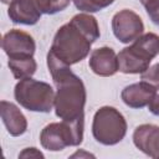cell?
Listing matches in <instances>:
<instances>
[{"label":"cell","mask_w":159,"mask_h":159,"mask_svg":"<svg viewBox=\"0 0 159 159\" xmlns=\"http://www.w3.org/2000/svg\"><path fill=\"white\" fill-rule=\"evenodd\" d=\"M53 88L42 81L34 78L20 80L14 88V97L16 102L27 111L48 113L55 104Z\"/></svg>","instance_id":"4"},{"label":"cell","mask_w":159,"mask_h":159,"mask_svg":"<svg viewBox=\"0 0 159 159\" xmlns=\"http://www.w3.org/2000/svg\"><path fill=\"white\" fill-rule=\"evenodd\" d=\"M139 1H140V4L144 6L147 14L150 12L152 10H154V9L159 5V0H139Z\"/></svg>","instance_id":"20"},{"label":"cell","mask_w":159,"mask_h":159,"mask_svg":"<svg viewBox=\"0 0 159 159\" xmlns=\"http://www.w3.org/2000/svg\"><path fill=\"white\" fill-rule=\"evenodd\" d=\"M7 15L14 24L29 26L37 24L41 17L32 0H12L9 4Z\"/></svg>","instance_id":"13"},{"label":"cell","mask_w":159,"mask_h":159,"mask_svg":"<svg viewBox=\"0 0 159 159\" xmlns=\"http://www.w3.org/2000/svg\"><path fill=\"white\" fill-rule=\"evenodd\" d=\"M88 66L97 76L111 77L118 72V57L113 48L108 46L98 47L92 51Z\"/></svg>","instance_id":"9"},{"label":"cell","mask_w":159,"mask_h":159,"mask_svg":"<svg viewBox=\"0 0 159 159\" xmlns=\"http://www.w3.org/2000/svg\"><path fill=\"white\" fill-rule=\"evenodd\" d=\"M46 61L56 86L53 104L56 116L63 122L84 128V104L87 99L84 83L71 71L70 66L62 63L50 51Z\"/></svg>","instance_id":"1"},{"label":"cell","mask_w":159,"mask_h":159,"mask_svg":"<svg viewBox=\"0 0 159 159\" xmlns=\"http://www.w3.org/2000/svg\"><path fill=\"white\" fill-rule=\"evenodd\" d=\"M19 158H37V159H43L45 155L36 148L31 147V148H25L20 154Z\"/></svg>","instance_id":"18"},{"label":"cell","mask_w":159,"mask_h":159,"mask_svg":"<svg viewBox=\"0 0 159 159\" xmlns=\"http://www.w3.org/2000/svg\"><path fill=\"white\" fill-rule=\"evenodd\" d=\"M0 114H1V120L10 135L19 137V135H22L27 130L26 117L20 111V108L12 102L1 101Z\"/></svg>","instance_id":"12"},{"label":"cell","mask_w":159,"mask_h":159,"mask_svg":"<svg viewBox=\"0 0 159 159\" xmlns=\"http://www.w3.org/2000/svg\"><path fill=\"white\" fill-rule=\"evenodd\" d=\"M92 134L93 138L103 145L118 144L127 134L124 116L114 107H101L93 116Z\"/></svg>","instance_id":"5"},{"label":"cell","mask_w":159,"mask_h":159,"mask_svg":"<svg viewBox=\"0 0 159 159\" xmlns=\"http://www.w3.org/2000/svg\"><path fill=\"white\" fill-rule=\"evenodd\" d=\"M75 6L82 12H97L114 2V0H72Z\"/></svg>","instance_id":"16"},{"label":"cell","mask_w":159,"mask_h":159,"mask_svg":"<svg viewBox=\"0 0 159 159\" xmlns=\"http://www.w3.org/2000/svg\"><path fill=\"white\" fill-rule=\"evenodd\" d=\"M83 140V127L67 122H53L47 124L40 133V143L43 149L60 152L67 147H77Z\"/></svg>","instance_id":"6"},{"label":"cell","mask_w":159,"mask_h":159,"mask_svg":"<svg viewBox=\"0 0 159 159\" xmlns=\"http://www.w3.org/2000/svg\"><path fill=\"white\" fill-rule=\"evenodd\" d=\"M41 15H55L65 10L72 0H32Z\"/></svg>","instance_id":"15"},{"label":"cell","mask_w":159,"mask_h":159,"mask_svg":"<svg viewBox=\"0 0 159 159\" xmlns=\"http://www.w3.org/2000/svg\"><path fill=\"white\" fill-rule=\"evenodd\" d=\"M134 145L145 155L159 159V127L154 124H140L133 133Z\"/></svg>","instance_id":"10"},{"label":"cell","mask_w":159,"mask_h":159,"mask_svg":"<svg viewBox=\"0 0 159 159\" xmlns=\"http://www.w3.org/2000/svg\"><path fill=\"white\" fill-rule=\"evenodd\" d=\"M155 94H157L155 87H153L148 82L140 81L125 86L120 93V98L125 106L139 109L148 106Z\"/></svg>","instance_id":"11"},{"label":"cell","mask_w":159,"mask_h":159,"mask_svg":"<svg viewBox=\"0 0 159 159\" xmlns=\"http://www.w3.org/2000/svg\"><path fill=\"white\" fill-rule=\"evenodd\" d=\"M112 31L119 42L129 43L143 34L144 24L137 12L123 9L112 17Z\"/></svg>","instance_id":"7"},{"label":"cell","mask_w":159,"mask_h":159,"mask_svg":"<svg viewBox=\"0 0 159 159\" xmlns=\"http://www.w3.org/2000/svg\"><path fill=\"white\" fill-rule=\"evenodd\" d=\"M11 1H12V0H1V2H2V4H10Z\"/></svg>","instance_id":"23"},{"label":"cell","mask_w":159,"mask_h":159,"mask_svg":"<svg viewBox=\"0 0 159 159\" xmlns=\"http://www.w3.org/2000/svg\"><path fill=\"white\" fill-rule=\"evenodd\" d=\"M7 66L16 80H25L32 77V75L37 70V63L34 56L26 57H17V58H9Z\"/></svg>","instance_id":"14"},{"label":"cell","mask_w":159,"mask_h":159,"mask_svg":"<svg viewBox=\"0 0 159 159\" xmlns=\"http://www.w3.org/2000/svg\"><path fill=\"white\" fill-rule=\"evenodd\" d=\"M159 53V36L154 32L142 34L133 43L124 47L118 55V71L125 75L143 73L149 68L152 60Z\"/></svg>","instance_id":"3"},{"label":"cell","mask_w":159,"mask_h":159,"mask_svg":"<svg viewBox=\"0 0 159 159\" xmlns=\"http://www.w3.org/2000/svg\"><path fill=\"white\" fill-rule=\"evenodd\" d=\"M99 36L101 32L96 17L88 12H80L56 31L50 52L62 63L71 66L89 55L92 43Z\"/></svg>","instance_id":"2"},{"label":"cell","mask_w":159,"mask_h":159,"mask_svg":"<svg viewBox=\"0 0 159 159\" xmlns=\"http://www.w3.org/2000/svg\"><path fill=\"white\" fill-rule=\"evenodd\" d=\"M148 109L152 114L159 117V93H157L148 104Z\"/></svg>","instance_id":"19"},{"label":"cell","mask_w":159,"mask_h":159,"mask_svg":"<svg viewBox=\"0 0 159 159\" xmlns=\"http://www.w3.org/2000/svg\"><path fill=\"white\" fill-rule=\"evenodd\" d=\"M1 46L9 58L34 56L36 50V43L32 36L17 29H12L4 35Z\"/></svg>","instance_id":"8"},{"label":"cell","mask_w":159,"mask_h":159,"mask_svg":"<svg viewBox=\"0 0 159 159\" xmlns=\"http://www.w3.org/2000/svg\"><path fill=\"white\" fill-rule=\"evenodd\" d=\"M148 16H149V19L152 20L153 24H155L157 26H159V5L154 10H152L150 12H148Z\"/></svg>","instance_id":"21"},{"label":"cell","mask_w":159,"mask_h":159,"mask_svg":"<svg viewBox=\"0 0 159 159\" xmlns=\"http://www.w3.org/2000/svg\"><path fill=\"white\" fill-rule=\"evenodd\" d=\"M142 81L148 82L157 89H159V62L149 67L145 72L142 73Z\"/></svg>","instance_id":"17"},{"label":"cell","mask_w":159,"mask_h":159,"mask_svg":"<svg viewBox=\"0 0 159 159\" xmlns=\"http://www.w3.org/2000/svg\"><path fill=\"white\" fill-rule=\"evenodd\" d=\"M76 157H80V158H81V157H87V158H88V157H93V158H94V155H92V154H89V153L81 152V150H78V152H76L75 154L71 155V158H76Z\"/></svg>","instance_id":"22"}]
</instances>
